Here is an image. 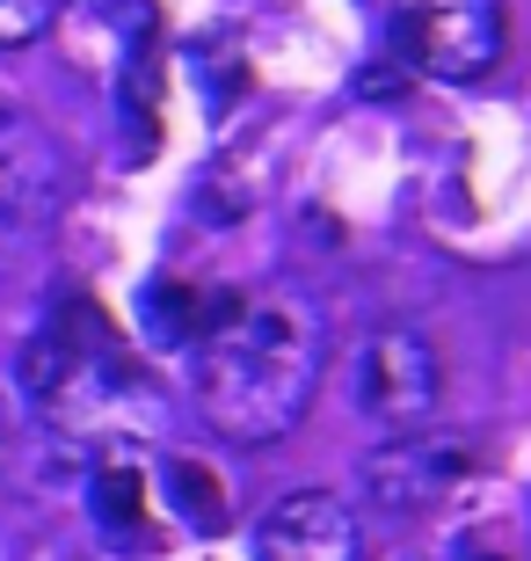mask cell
<instances>
[{"mask_svg": "<svg viewBox=\"0 0 531 561\" xmlns=\"http://www.w3.org/2000/svg\"><path fill=\"white\" fill-rule=\"evenodd\" d=\"M255 561H365V525L335 489H291L255 525Z\"/></svg>", "mask_w": 531, "mask_h": 561, "instance_id": "6", "label": "cell"}, {"mask_svg": "<svg viewBox=\"0 0 531 561\" xmlns=\"http://www.w3.org/2000/svg\"><path fill=\"white\" fill-rule=\"evenodd\" d=\"M481 474V453H473L459 431H393L379 453L365 459V489L379 511L393 518H423V511H445L466 481Z\"/></svg>", "mask_w": 531, "mask_h": 561, "instance_id": "4", "label": "cell"}, {"mask_svg": "<svg viewBox=\"0 0 531 561\" xmlns=\"http://www.w3.org/2000/svg\"><path fill=\"white\" fill-rule=\"evenodd\" d=\"M357 416H371L379 431H423L445 409V351L423 321H386L365 335L357 351Z\"/></svg>", "mask_w": 531, "mask_h": 561, "instance_id": "3", "label": "cell"}, {"mask_svg": "<svg viewBox=\"0 0 531 561\" xmlns=\"http://www.w3.org/2000/svg\"><path fill=\"white\" fill-rule=\"evenodd\" d=\"M66 190H73L66 146L30 110L0 103V233H44L66 211Z\"/></svg>", "mask_w": 531, "mask_h": 561, "instance_id": "5", "label": "cell"}, {"mask_svg": "<svg viewBox=\"0 0 531 561\" xmlns=\"http://www.w3.org/2000/svg\"><path fill=\"white\" fill-rule=\"evenodd\" d=\"M327 373V307L299 285L233 291L197 343H189V394L205 423L247 453L307 423Z\"/></svg>", "mask_w": 531, "mask_h": 561, "instance_id": "1", "label": "cell"}, {"mask_svg": "<svg viewBox=\"0 0 531 561\" xmlns=\"http://www.w3.org/2000/svg\"><path fill=\"white\" fill-rule=\"evenodd\" d=\"M88 511L103 525L117 547L146 540L153 533V503H146V474L131 459H95V474H88Z\"/></svg>", "mask_w": 531, "mask_h": 561, "instance_id": "7", "label": "cell"}, {"mask_svg": "<svg viewBox=\"0 0 531 561\" xmlns=\"http://www.w3.org/2000/svg\"><path fill=\"white\" fill-rule=\"evenodd\" d=\"M161 481H168L175 518H183L189 533H226V525H233V511H226V489H219V474H211L205 459H168Z\"/></svg>", "mask_w": 531, "mask_h": 561, "instance_id": "9", "label": "cell"}, {"mask_svg": "<svg viewBox=\"0 0 531 561\" xmlns=\"http://www.w3.org/2000/svg\"><path fill=\"white\" fill-rule=\"evenodd\" d=\"M66 0H0V51H22V44H37L51 22H59Z\"/></svg>", "mask_w": 531, "mask_h": 561, "instance_id": "10", "label": "cell"}, {"mask_svg": "<svg viewBox=\"0 0 531 561\" xmlns=\"http://www.w3.org/2000/svg\"><path fill=\"white\" fill-rule=\"evenodd\" d=\"M393 51L429 81H481L510 51L503 0H393Z\"/></svg>", "mask_w": 531, "mask_h": 561, "instance_id": "2", "label": "cell"}, {"mask_svg": "<svg viewBox=\"0 0 531 561\" xmlns=\"http://www.w3.org/2000/svg\"><path fill=\"white\" fill-rule=\"evenodd\" d=\"M226 299H233V291H219V299L205 307V299H197L189 285L161 277V285L146 291V329H153V343H161V351H183V343H197V335H205L211 321H219Z\"/></svg>", "mask_w": 531, "mask_h": 561, "instance_id": "8", "label": "cell"}]
</instances>
